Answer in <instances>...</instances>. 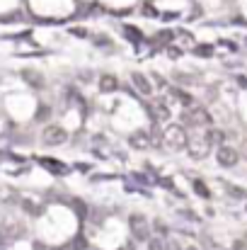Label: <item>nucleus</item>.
Returning a JSON list of instances; mask_svg holds the SVG:
<instances>
[{
  "label": "nucleus",
  "instance_id": "f257e3e1",
  "mask_svg": "<svg viewBox=\"0 0 247 250\" xmlns=\"http://www.w3.org/2000/svg\"><path fill=\"white\" fill-rule=\"evenodd\" d=\"M163 144H165V148H170V151H184L189 146L187 129L179 126V124H167L163 131Z\"/></svg>",
  "mask_w": 247,
  "mask_h": 250
},
{
  "label": "nucleus",
  "instance_id": "f03ea898",
  "mask_svg": "<svg viewBox=\"0 0 247 250\" xmlns=\"http://www.w3.org/2000/svg\"><path fill=\"white\" fill-rule=\"evenodd\" d=\"M184 122L191 126H209L211 124V114L209 109L199 107V104H189V109L184 112Z\"/></svg>",
  "mask_w": 247,
  "mask_h": 250
},
{
  "label": "nucleus",
  "instance_id": "7ed1b4c3",
  "mask_svg": "<svg viewBox=\"0 0 247 250\" xmlns=\"http://www.w3.org/2000/svg\"><path fill=\"white\" fill-rule=\"evenodd\" d=\"M209 148H211V136H204V139H191V144L187 146L189 156H191V158H196V161L206 158V156H209Z\"/></svg>",
  "mask_w": 247,
  "mask_h": 250
},
{
  "label": "nucleus",
  "instance_id": "20e7f679",
  "mask_svg": "<svg viewBox=\"0 0 247 250\" xmlns=\"http://www.w3.org/2000/svg\"><path fill=\"white\" fill-rule=\"evenodd\" d=\"M129 224H131V233H133V238H138V241H148V236H151V229H148V221H146V216H141V214H133Z\"/></svg>",
  "mask_w": 247,
  "mask_h": 250
},
{
  "label": "nucleus",
  "instance_id": "39448f33",
  "mask_svg": "<svg viewBox=\"0 0 247 250\" xmlns=\"http://www.w3.org/2000/svg\"><path fill=\"white\" fill-rule=\"evenodd\" d=\"M216 161H218L223 167H233L235 163H238V151L230 148L228 144H221L218 151H216Z\"/></svg>",
  "mask_w": 247,
  "mask_h": 250
},
{
  "label": "nucleus",
  "instance_id": "423d86ee",
  "mask_svg": "<svg viewBox=\"0 0 247 250\" xmlns=\"http://www.w3.org/2000/svg\"><path fill=\"white\" fill-rule=\"evenodd\" d=\"M129 144H131V148H136V151H148V148L153 146V139H151L146 131H133V134L129 136Z\"/></svg>",
  "mask_w": 247,
  "mask_h": 250
},
{
  "label": "nucleus",
  "instance_id": "0eeeda50",
  "mask_svg": "<svg viewBox=\"0 0 247 250\" xmlns=\"http://www.w3.org/2000/svg\"><path fill=\"white\" fill-rule=\"evenodd\" d=\"M131 83H133V87L141 92V95H153V83L143 76V73H131Z\"/></svg>",
  "mask_w": 247,
  "mask_h": 250
},
{
  "label": "nucleus",
  "instance_id": "6e6552de",
  "mask_svg": "<svg viewBox=\"0 0 247 250\" xmlns=\"http://www.w3.org/2000/svg\"><path fill=\"white\" fill-rule=\"evenodd\" d=\"M66 139H68V134H66L63 126H49V129L44 131V141H46V144H63Z\"/></svg>",
  "mask_w": 247,
  "mask_h": 250
},
{
  "label": "nucleus",
  "instance_id": "1a4fd4ad",
  "mask_svg": "<svg viewBox=\"0 0 247 250\" xmlns=\"http://www.w3.org/2000/svg\"><path fill=\"white\" fill-rule=\"evenodd\" d=\"M148 112H151V117H155V119H160V122H167V119H170V109H167V104L160 102V100L151 102V104H148Z\"/></svg>",
  "mask_w": 247,
  "mask_h": 250
},
{
  "label": "nucleus",
  "instance_id": "9d476101",
  "mask_svg": "<svg viewBox=\"0 0 247 250\" xmlns=\"http://www.w3.org/2000/svg\"><path fill=\"white\" fill-rule=\"evenodd\" d=\"M116 87H119V81H116L114 76H109V73L99 76V90H102V92H114Z\"/></svg>",
  "mask_w": 247,
  "mask_h": 250
},
{
  "label": "nucleus",
  "instance_id": "9b49d317",
  "mask_svg": "<svg viewBox=\"0 0 247 250\" xmlns=\"http://www.w3.org/2000/svg\"><path fill=\"white\" fill-rule=\"evenodd\" d=\"M148 250H165V243L160 238H153V241L148 243Z\"/></svg>",
  "mask_w": 247,
  "mask_h": 250
},
{
  "label": "nucleus",
  "instance_id": "f8f14e48",
  "mask_svg": "<svg viewBox=\"0 0 247 250\" xmlns=\"http://www.w3.org/2000/svg\"><path fill=\"white\" fill-rule=\"evenodd\" d=\"M126 34H129V39H141L138 29H133V27H126Z\"/></svg>",
  "mask_w": 247,
  "mask_h": 250
},
{
  "label": "nucleus",
  "instance_id": "ddd939ff",
  "mask_svg": "<svg viewBox=\"0 0 247 250\" xmlns=\"http://www.w3.org/2000/svg\"><path fill=\"white\" fill-rule=\"evenodd\" d=\"M194 187H196V192H199L201 197H209V192H206V187H204L201 182H194Z\"/></svg>",
  "mask_w": 247,
  "mask_h": 250
},
{
  "label": "nucleus",
  "instance_id": "4468645a",
  "mask_svg": "<svg viewBox=\"0 0 247 250\" xmlns=\"http://www.w3.org/2000/svg\"><path fill=\"white\" fill-rule=\"evenodd\" d=\"M199 54H201V56H209V54H211V46H199Z\"/></svg>",
  "mask_w": 247,
  "mask_h": 250
},
{
  "label": "nucleus",
  "instance_id": "2eb2a0df",
  "mask_svg": "<svg viewBox=\"0 0 247 250\" xmlns=\"http://www.w3.org/2000/svg\"><path fill=\"white\" fill-rule=\"evenodd\" d=\"M243 153H245V158H247V139L243 141Z\"/></svg>",
  "mask_w": 247,
  "mask_h": 250
}]
</instances>
